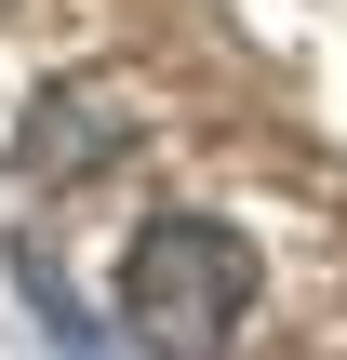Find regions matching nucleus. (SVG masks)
<instances>
[{"label":"nucleus","instance_id":"1","mask_svg":"<svg viewBox=\"0 0 347 360\" xmlns=\"http://www.w3.org/2000/svg\"><path fill=\"white\" fill-rule=\"evenodd\" d=\"M254 321V240L227 227V214H147L134 240H120V334L134 347H227Z\"/></svg>","mask_w":347,"mask_h":360},{"label":"nucleus","instance_id":"2","mask_svg":"<svg viewBox=\"0 0 347 360\" xmlns=\"http://www.w3.org/2000/svg\"><path fill=\"white\" fill-rule=\"evenodd\" d=\"M107 147H134V107H120L107 80H67V94H40V120L13 134V160H27L40 187H67V174H94Z\"/></svg>","mask_w":347,"mask_h":360}]
</instances>
